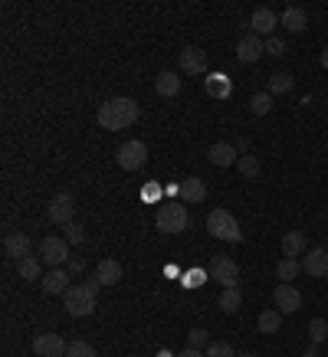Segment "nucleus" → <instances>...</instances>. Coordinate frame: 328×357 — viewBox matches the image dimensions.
Wrapping results in <instances>:
<instances>
[{"instance_id": "40", "label": "nucleus", "mask_w": 328, "mask_h": 357, "mask_svg": "<svg viewBox=\"0 0 328 357\" xmlns=\"http://www.w3.org/2000/svg\"><path fill=\"white\" fill-rule=\"evenodd\" d=\"M145 197H148V203H152V200H158V184L145 187Z\"/></svg>"}, {"instance_id": "18", "label": "nucleus", "mask_w": 328, "mask_h": 357, "mask_svg": "<svg viewBox=\"0 0 328 357\" xmlns=\"http://www.w3.org/2000/svg\"><path fill=\"white\" fill-rule=\"evenodd\" d=\"M95 279H99V285H105V289H112V285L122 282V266H118V259H102L99 266H95Z\"/></svg>"}, {"instance_id": "35", "label": "nucleus", "mask_w": 328, "mask_h": 357, "mask_svg": "<svg viewBox=\"0 0 328 357\" xmlns=\"http://www.w3.org/2000/svg\"><path fill=\"white\" fill-rule=\"evenodd\" d=\"M210 92H214L217 99H227V95H230V82H227V79H210Z\"/></svg>"}, {"instance_id": "4", "label": "nucleus", "mask_w": 328, "mask_h": 357, "mask_svg": "<svg viewBox=\"0 0 328 357\" xmlns=\"http://www.w3.org/2000/svg\"><path fill=\"white\" fill-rule=\"evenodd\" d=\"M207 233L214 236V239H227V243H240L243 239V230H240V223H237V217L224 207L210 210V217H207Z\"/></svg>"}, {"instance_id": "32", "label": "nucleus", "mask_w": 328, "mask_h": 357, "mask_svg": "<svg viewBox=\"0 0 328 357\" xmlns=\"http://www.w3.org/2000/svg\"><path fill=\"white\" fill-rule=\"evenodd\" d=\"M66 357H99V354H95V347L89 345V341H69Z\"/></svg>"}, {"instance_id": "33", "label": "nucleus", "mask_w": 328, "mask_h": 357, "mask_svg": "<svg viewBox=\"0 0 328 357\" xmlns=\"http://www.w3.org/2000/svg\"><path fill=\"white\" fill-rule=\"evenodd\" d=\"M203 354H207V357H237V354H233V347H230V341H210Z\"/></svg>"}, {"instance_id": "22", "label": "nucleus", "mask_w": 328, "mask_h": 357, "mask_svg": "<svg viewBox=\"0 0 328 357\" xmlns=\"http://www.w3.org/2000/svg\"><path fill=\"white\" fill-rule=\"evenodd\" d=\"M66 289H69V272L66 269L46 272V279H43V292L46 295H66Z\"/></svg>"}, {"instance_id": "2", "label": "nucleus", "mask_w": 328, "mask_h": 357, "mask_svg": "<svg viewBox=\"0 0 328 357\" xmlns=\"http://www.w3.org/2000/svg\"><path fill=\"white\" fill-rule=\"evenodd\" d=\"M99 289H102L99 279H89V282H82V285H69L66 295H63L66 311H69L73 318L92 315V311H95V292H99Z\"/></svg>"}, {"instance_id": "21", "label": "nucleus", "mask_w": 328, "mask_h": 357, "mask_svg": "<svg viewBox=\"0 0 328 357\" xmlns=\"http://www.w3.org/2000/svg\"><path fill=\"white\" fill-rule=\"evenodd\" d=\"M279 24H282V30H289V33H302L305 24H309V13L302 7H286L282 17H279Z\"/></svg>"}, {"instance_id": "8", "label": "nucleus", "mask_w": 328, "mask_h": 357, "mask_svg": "<svg viewBox=\"0 0 328 357\" xmlns=\"http://www.w3.org/2000/svg\"><path fill=\"white\" fill-rule=\"evenodd\" d=\"M46 217H50V223H60V226L76 220V200H73V194H56L50 200V207H46Z\"/></svg>"}, {"instance_id": "38", "label": "nucleus", "mask_w": 328, "mask_h": 357, "mask_svg": "<svg viewBox=\"0 0 328 357\" xmlns=\"http://www.w3.org/2000/svg\"><path fill=\"white\" fill-rule=\"evenodd\" d=\"M177 357H207V354H203L201 347H184V351H181Z\"/></svg>"}, {"instance_id": "23", "label": "nucleus", "mask_w": 328, "mask_h": 357, "mask_svg": "<svg viewBox=\"0 0 328 357\" xmlns=\"http://www.w3.org/2000/svg\"><path fill=\"white\" fill-rule=\"evenodd\" d=\"M217 305H220V311H224V315H237V311L243 308V292L237 289V285H233V289H224V292H220V298H217Z\"/></svg>"}, {"instance_id": "36", "label": "nucleus", "mask_w": 328, "mask_h": 357, "mask_svg": "<svg viewBox=\"0 0 328 357\" xmlns=\"http://www.w3.org/2000/svg\"><path fill=\"white\" fill-rule=\"evenodd\" d=\"M203 345H207V331H203V328L188 331V347H203Z\"/></svg>"}, {"instance_id": "16", "label": "nucleus", "mask_w": 328, "mask_h": 357, "mask_svg": "<svg viewBox=\"0 0 328 357\" xmlns=\"http://www.w3.org/2000/svg\"><path fill=\"white\" fill-rule=\"evenodd\" d=\"M266 53L263 39L256 37V33H250V37H243L240 43H237V60L240 62H259V56Z\"/></svg>"}, {"instance_id": "24", "label": "nucleus", "mask_w": 328, "mask_h": 357, "mask_svg": "<svg viewBox=\"0 0 328 357\" xmlns=\"http://www.w3.org/2000/svg\"><path fill=\"white\" fill-rule=\"evenodd\" d=\"M292 86H295V79L289 73H273L269 75V95H289Z\"/></svg>"}, {"instance_id": "7", "label": "nucleus", "mask_w": 328, "mask_h": 357, "mask_svg": "<svg viewBox=\"0 0 328 357\" xmlns=\"http://www.w3.org/2000/svg\"><path fill=\"white\" fill-rule=\"evenodd\" d=\"M210 279H217L224 289H233V285L240 282V266L230 256H214L210 259Z\"/></svg>"}, {"instance_id": "39", "label": "nucleus", "mask_w": 328, "mask_h": 357, "mask_svg": "<svg viewBox=\"0 0 328 357\" xmlns=\"http://www.w3.org/2000/svg\"><path fill=\"white\" fill-rule=\"evenodd\" d=\"M302 357H322V345H309Z\"/></svg>"}, {"instance_id": "19", "label": "nucleus", "mask_w": 328, "mask_h": 357, "mask_svg": "<svg viewBox=\"0 0 328 357\" xmlns=\"http://www.w3.org/2000/svg\"><path fill=\"white\" fill-rule=\"evenodd\" d=\"M181 200H188V203H203L207 200V184H203L201 177H188V181H181Z\"/></svg>"}, {"instance_id": "34", "label": "nucleus", "mask_w": 328, "mask_h": 357, "mask_svg": "<svg viewBox=\"0 0 328 357\" xmlns=\"http://www.w3.org/2000/svg\"><path fill=\"white\" fill-rule=\"evenodd\" d=\"M263 46H266V53H269V56H282V53H286V43H282L279 37H266Z\"/></svg>"}, {"instance_id": "25", "label": "nucleus", "mask_w": 328, "mask_h": 357, "mask_svg": "<svg viewBox=\"0 0 328 357\" xmlns=\"http://www.w3.org/2000/svg\"><path fill=\"white\" fill-rule=\"evenodd\" d=\"M256 324H259V331H263V334H276L279 328H282V311H276V308H266Z\"/></svg>"}, {"instance_id": "14", "label": "nucleus", "mask_w": 328, "mask_h": 357, "mask_svg": "<svg viewBox=\"0 0 328 357\" xmlns=\"http://www.w3.org/2000/svg\"><path fill=\"white\" fill-rule=\"evenodd\" d=\"M250 26L256 30V37H273L279 26V17L269 10V7H259V10L250 17Z\"/></svg>"}, {"instance_id": "29", "label": "nucleus", "mask_w": 328, "mask_h": 357, "mask_svg": "<svg viewBox=\"0 0 328 357\" xmlns=\"http://www.w3.org/2000/svg\"><path fill=\"white\" fill-rule=\"evenodd\" d=\"M250 111L253 115H269L273 111V95L269 92H256L250 99Z\"/></svg>"}, {"instance_id": "10", "label": "nucleus", "mask_w": 328, "mask_h": 357, "mask_svg": "<svg viewBox=\"0 0 328 357\" xmlns=\"http://www.w3.org/2000/svg\"><path fill=\"white\" fill-rule=\"evenodd\" d=\"M66 347L69 345L56 331H46L33 338V354L37 357H66Z\"/></svg>"}, {"instance_id": "13", "label": "nucleus", "mask_w": 328, "mask_h": 357, "mask_svg": "<svg viewBox=\"0 0 328 357\" xmlns=\"http://www.w3.org/2000/svg\"><path fill=\"white\" fill-rule=\"evenodd\" d=\"M207 158H210V164H217V167H233V164L240 161V151H237V145H230V141H217V145L207 148Z\"/></svg>"}, {"instance_id": "15", "label": "nucleus", "mask_w": 328, "mask_h": 357, "mask_svg": "<svg viewBox=\"0 0 328 357\" xmlns=\"http://www.w3.org/2000/svg\"><path fill=\"white\" fill-rule=\"evenodd\" d=\"M3 253L20 262V259L33 256V243H30V236H26V233H10L7 239H3Z\"/></svg>"}, {"instance_id": "37", "label": "nucleus", "mask_w": 328, "mask_h": 357, "mask_svg": "<svg viewBox=\"0 0 328 357\" xmlns=\"http://www.w3.org/2000/svg\"><path fill=\"white\" fill-rule=\"evenodd\" d=\"M66 266H69V275H79V272L86 269V262H82V259H69Z\"/></svg>"}, {"instance_id": "31", "label": "nucleus", "mask_w": 328, "mask_h": 357, "mask_svg": "<svg viewBox=\"0 0 328 357\" xmlns=\"http://www.w3.org/2000/svg\"><path fill=\"white\" fill-rule=\"evenodd\" d=\"M63 239L66 243H73V246H79V243H86V230H82V223H66L63 226Z\"/></svg>"}, {"instance_id": "30", "label": "nucleus", "mask_w": 328, "mask_h": 357, "mask_svg": "<svg viewBox=\"0 0 328 357\" xmlns=\"http://www.w3.org/2000/svg\"><path fill=\"white\" fill-rule=\"evenodd\" d=\"M325 338H328V321L325 318H312V321H309V341H312V345H322Z\"/></svg>"}, {"instance_id": "28", "label": "nucleus", "mask_w": 328, "mask_h": 357, "mask_svg": "<svg viewBox=\"0 0 328 357\" xmlns=\"http://www.w3.org/2000/svg\"><path fill=\"white\" fill-rule=\"evenodd\" d=\"M299 269H302V266H299V259L282 256V259H279V266H276V275L282 279V282H292V279L299 275Z\"/></svg>"}, {"instance_id": "9", "label": "nucleus", "mask_w": 328, "mask_h": 357, "mask_svg": "<svg viewBox=\"0 0 328 357\" xmlns=\"http://www.w3.org/2000/svg\"><path fill=\"white\" fill-rule=\"evenodd\" d=\"M273 305H276V311H282V315H295V311L302 308V295H299L295 285L279 282L276 292H273Z\"/></svg>"}, {"instance_id": "26", "label": "nucleus", "mask_w": 328, "mask_h": 357, "mask_svg": "<svg viewBox=\"0 0 328 357\" xmlns=\"http://www.w3.org/2000/svg\"><path fill=\"white\" fill-rule=\"evenodd\" d=\"M17 272H20V279H39V272H43V259L39 256H26L17 262Z\"/></svg>"}, {"instance_id": "17", "label": "nucleus", "mask_w": 328, "mask_h": 357, "mask_svg": "<svg viewBox=\"0 0 328 357\" xmlns=\"http://www.w3.org/2000/svg\"><path fill=\"white\" fill-rule=\"evenodd\" d=\"M154 92L161 95V99H174L177 92H181V75L174 69H164V73L154 75Z\"/></svg>"}, {"instance_id": "12", "label": "nucleus", "mask_w": 328, "mask_h": 357, "mask_svg": "<svg viewBox=\"0 0 328 357\" xmlns=\"http://www.w3.org/2000/svg\"><path fill=\"white\" fill-rule=\"evenodd\" d=\"M302 269L309 272V279H328V249H309L302 256Z\"/></svg>"}, {"instance_id": "3", "label": "nucleus", "mask_w": 328, "mask_h": 357, "mask_svg": "<svg viewBox=\"0 0 328 357\" xmlns=\"http://www.w3.org/2000/svg\"><path fill=\"white\" fill-rule=\"evenodd\" d=\"M188 223H190V217H188V207L184 203H177V200H167V203H161L158 207V213H154V226L161 230V233H184L188 230Z\"/></svg>"}, {"instance_id": "41", "label": "nucleus", "mask_w": 328, "mask_h": 357, "mask_svg": "<svg viewBox=\"0 0 328 357\" xmlns=\"http://www.w3.org/2000/svg\"><path fill=\"white\" fill-rule=\"evenodd\" d=\"M318 62H322V69L328 73V50H322V56H318Z\"/></svg>"}, {"instance_id": "27", "label": "nucleus", "mask_w": 328, "mask_h": 357, "mask_svg": "<svg viewBox=\"0 0 328 357\" xmlns=\"http://www.w3.org/2000/svg\"><path fill=\"white\" fill-rule=\"evenodd\" d=\"M237 171H240L246 181H256L263 167H259V158H256V154H240V161H237Z\"/></svg>"}, {"instance_id": "20", "label": "nucleus", "mask_w": 328, "mask_h": 357, "mask_svg": "<svg viewBox=\"0 0 328 357\" xmlns=\"http://www.w3.org/2000/svg\"><path fill=\"white\" fill-rule=\"evenodd\" d=\"M309 253V239H305V233H299V230H289V233L282 236V256L289 259H299Z\"/></svg>"}, {"instance_id": "5", "label": "nucleus", "mask_w": 328, "mask_h": 357, "mask_svg": "<svg viewBox=\"0 0 328 357\" xmlns=\"http://www.w3.org/2000/svg\"><path fill=\"white\" fill-rule=\"evenodd\" d=\"M39 259H43L50 269H63L66 262H69V243H66L63 236H43Z\"/></svg>"}, {"instance_id": "1", "label": "nucleus", "mask_w": 328, "mask_h": 357, "mask_svg": "<svg viewBox=\"0 0 328 357\" xmlns=\"http://www.w3.org/2000/svg\"><path fill=\"white\" fill-rule=\"evenodd\" d=\"M95 122L105 128V131H122L128 125L138 122V102L128 99V95H115V99L102 102Z\"/></svg>"}, {"instance_id": "11", "label": "nucleus", "mask_w": 328, "mask_h": 357, "mask_svg": "<svg viewBox=\"0 0 328 357\" xmlns=\"http://www.w3.org/2000/svg\"><path fill=\"white\" fill-rule=\"evenodd\" d=\"M177 66H181L184 75H203L207 73V53H203L201 46H188V50H181Z\"/></svg>"}, {"instance_id": "42", "label": "nucleus", "mask_w": 328, "mask_h": 357, "mask_svg": "<svg viewBox=\"0 0 328 357\" xmlns=\"http://www.w3.org/2000/svg\"><path fill=\"white\" fill-rule=\"evenodd\" d=\"M237 357H256V354H237Z\"/></svg>"}, {"instance_id": "6", "label": "nucleus", "mask_w": 328, "mask_h": 357, "mask_svg": "<svg viewBox=\"0 0 328 357\" xmlns=\"http://www.w3.org/2000/svg\"><path fill=\"white\" fill-rule=\"evenodd\" d=\"M115 161H118V167H122V171H141V167H145V161H148V148H145V141H125V145L118 148V154H115Z\"/></svg>"}]
</instances>
